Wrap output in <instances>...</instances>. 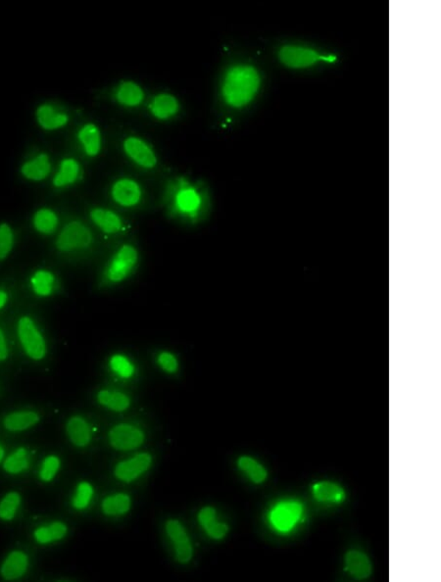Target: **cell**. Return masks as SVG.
Instances as JSON below:
<instances>
[{
    "label": "cell",
    "mask_w": 441,
    "mask_h": 582,
    "mask_svg": "<svg viewBox=\"0 0 441 582\" xmlns=\"http://www.w3.org/2000/svg\"><path fill=\"white\" fill-rule=\"evenodd\" d=\"M3 456H4L3 449H2V447L0 446V462H1L2 458H3Z\"/></svg>",
    "instance_id": "41"
},
{
    "label": "cell",
    "mask_w": 441,
    "mask_h": 582,
    "mask_svg": "<svg viewBox=\"0 0 441 582\" xmlns=\"http://www.w3.org/2000/svg\"><path fill=\"white\" fill-rule=\"evenodd\" d=\"M279 59L282 65L291 69H305L322 60H330L312 48L298 46H285L280 49Z\"/></svg>",
    "instance_id": "6"
},
{
    "label": "cell",
    "mask_w": 441,
    "mask_h": 582,
    "mask_svg": "<svg viewBox=\"0 0 441 582\" xmlns=\"http://www.w3.org/2000/svg\"><path fill=\"white\" fill-rule=\"evenodd\" d=\"M127 157L141 168L151 170L157 166L158 158L153 148L140 136H129L123 141Z\"/></svg>",
    "instance_id": "7"
},
{
    "label": "cell",
    "mask_w": 441,
    "mask_h": 582,
    "mask_svg": "<svg viewBox=\"0 0 441 582\" xmlns=\"http://www.w3.org/2000/svg\"><path fill=\"white\" fill-rule=\"evenodd\" d=\"M118 104L126 108H136L143 104L145 93L140 84L133 81H124L118 86L114 93Z\"/></svg>",
    "instance_id": "17"
},
{
    "label": "cell",
    "mask_w": 441,
    "mask_h": 582,
    "mask_svg": "<svg viewBox=\"0 0 441 582\" xmlns=\"http://www.w3.org/2000/svg\"><path fill=\"white\" fill-rule=\"evenodd\" d=\"M14 244V235L10 226L0 225V260H4L10 254Z\"/></svg>",
    "instance_id": "35"
},
{
    "label": "cell",
    "mask_w": 441,
    "mask_h": 582,
    "mask_svg": "<svg viewBox=\"0 0 441 582\" xmlns=\"http://www.w3.org/2000/svg\"><path fill=\"white\" fill-rule=\"evenodd\" d=\"M67 431L71 442L77 446H87L91 442V430L87 421L81 417H74L68 421Z\"/></svg>",
    "instance_id": "24"
},
{
    "label": "cell",
    "mask_w": 441,
    "mask_h": 582,
    "mask_svg": "<svg viewBox=\"0 0 441 582\" xmlns=\"http://www.w3.org/2000/svg\"><path fill=\"white\" fill-rule=\"evenodd\" d=\"M27 567L28 558L26 554L15 551L7 557L1 567V574L7 581H12L22 576Z\"/></svg>",
    "instance_id": "23"
},
{
    "label": "cell",
    "mask_w": 441,
    "mask_h": 582,
    "mask_svg": "<svg viewBox=\"0 0 441 582\" xmlns=\"http://www.w3.org/2000/svg\"><path fill=\"white\" fill-rule=\"evenodd\" d=\"M28 466H29V461H28L27 450L25 448H19L17 451L9 456L4 463V469L6 472L10 473L23 472Z\"/></svg>",
    "instance_id": "33"
},
{
    "label": "cell",
    "mask_w": 441,
    "mask_h": 582,
    "mask_svg": "<svg viewBox=\"0 0 441 582\" xmlns=\"http://www.w3.org/2000/svg\"><path fill=\"white\" fill-rule=\"evenodd\" d=\"M8 357V347H7L6 336L0 329V361H4Z\"/></svg>",
    "instance_id": "39"
},
{
    "label": "cell",
    "mask_w": 441,
    "mask_h": 582,
    "mask_svg": "<svg viewBox=\"0 0 441 582\" xmlns=\"http://www.w3.org/2000/svg\"><path fill=\"white\" fill-rule=\"evenodd\" d=\"M89 218L101 232L107 235H116L124 230L121 217L112 210L96 207L89 212Z\"/></svg>",
    "instance_id": "15"
},
{
    "label": "cell",
    "mask_w": 441,
    "mask_h": 582,
    "mask_svg": "<svg viewBox=\"0 0 441 582\" xmlns=\"http://www.w3.org/2000/svg\"><path fill=\"white\" fill-rule=\"evenodd\" d=\"M166 531L173 541L177 560L186 564L192 560L193 550L188 532L179 520H170L166 524Z\"/></svg>",
    "instance_id": "10"
},
{
    "label": "cell",
    "mask_w": 441,
    "mask_h": 582,
    "mask_svg": "<svg viewBox=\"0 0 441 582\" xmlns=\"http://www.w3.org/2000/svg\"><path fill=\"white\" fill-rule=\"evenodd\" d=\"M140 262V253L133 244H125L115 251L106 266L105 279L108 284H118L134 274Z\"/></svg>",
    "instance_id": "3"
},
{
    "label": "cell",
    "mask_w": 441,
    "mask_h": 582,
    "mask_svg": "<svg viewBox=\"0 0 441 582\" xmlns=\"http://www.w3.org/2000/svg\"><path fill=\"white\" fill-rule=\"evenodd\" d=\"M18 336L24 350L32 359L42 360L46 356V340L30 317H23L19 320Z\"/></svg>",
    "instance_id": "5"
},
{
    "label": "cell",
    "mask_w": 441,
    "mask_h": 582,
    "mask_svg": "<svg viewBox=\"0 0 441 582\" xmlns=\"http://www.w3.org/2000/svg\"><path fill=\"white\" fill-rule=\"evenodd\" d=\"M302 506L297 502H284L273 508L270 515L273 527L279 531H289L301 517Z\"/></svg>",
    "instance_id": "9"
},
{
    "label": "cell",
    "mask_w": 441,
    "mask_h": 582,
    "mask_svg": "<svg viewBox=\"0 0 441 582\" xmlns=\"http://www.w3.org/2000/svg\"><path fill=\"white\" fill-rule=\"evenodd\" d=\"M131 508V498L127 494H115L102 502V510L106 515L118 516L126 513Z\"/></svg>",
    "instance_id": "30"
},
{
    "label": "cell",
    "mask_w": 441,
    "mask_h": 582,
    "mask_svg": "<svg viewBox=\"0 0 441 582\" xmlns=\"http://www.w3.org/2000/svg\"><path fill=\"white\" fill-rule=\"evenodd\" d=\"M59 466H60V461H59L57 457H47L42 464L41 473H39L42 480L44 482H51L57 473Z\"/></svg>",
    "instance_id": "38"
},
{
    "label": "cell",
    "mask_w": 441,
    "mask_h": 582,
    "mask_svg": "<svg viewBox=\"0 0 441 582\" xmlns=\"http://www.w3.org/2000/svg\"><path fill=\"white\" fill-rule=\"evenodd\" d=\"M157 364L162 370L169 374H174L178 371L179 361L176 356L169 351H162L157 356Z\"/></svg>",
    "instance_id": "37"
},
{
    "label": "cell",
    "mask_w": 441,
    "mask_h": 582,
    "mask_svg": "<svg viewBox=\"0 0 441 582\" xmlns=\"http://www.w3.org/2000/svg\"><path fill=\"white\" fill-rule=\"evenodd\" d=\"M35 118L39 126L48 131L65 128L70 122V117L67 113L58 110L51 103L39 105L35 111Z\"/></svg>",
    "instance_id": "12"
},
{
    "label": "cell",
    "mask_w": 441,
    "mask_h": 582,
    "mask_svg": "<svg viewBox=\"0 0 441 582\" xmlns=\"http://www.w3.org/2000/svg\"><path fill=\"white\" fill-rule=\"evenodd\" d=\"M313 496L322 503H339L345 498V492L334 482H321L314 485Z\"/></svg>",
    "instance_id": "22"
},
{
    "label": "cell",
    "mask_w": 441,
    "mask_h": 582,
    "mask_svg": "<svg viewBox=\"0 0 441 582\" xmlns=\"http://www.w3.org/2000/svg\"><path fill=\"white\" fill-rule=\"evenodd\" d=\"M93 242L91 230L81 221H72L61 230L56 239L59 251L70 253L89 248Z\"/></svg>",
    "instance_id": "4"
},
{
    "label": "cell",
    "mask_w": 441,
    "mask_h": 582,
    "mask_svg": "<svg viewBox=\"0 0 441 582\" xmlns=\"http://www.w3.org/2000/svg\"><path fill=\"white\" fill-rule=\"evenodd\" d=\"M198 522L204 527L207 534L212 538L217 539V540L224 538L228 534V525L217 520L215 509L212 508V507H205L200 511L198 513Z\"/></svg>",
    "instance_id": "21"
},
{
    "label": "cell",
    "mask_w": 441,
    "mask_h": 582,
    "mask_svg": "<svg viewBox=\"0 0 441 582\" xmlns=\"http://www.w3.org/2000/svg\"><path fill=\"white\" fill-rule=\"evenodd\" d=\"M7 301H8V295H7L6 292L0 291V309L6 305Z\"/></svg>",
    "instance_id": "40"
},
{
    "label": "cell",
    "mask_w": 441,
    "mask_h": 582,
    "mask_svg": "<svg viewBox=\"0 0 441 582\" xmlns=\"http://www.w3.org/2000/svg\"><path fill=\"white\" fill-rule=\"evenodd\" d=\"M152 458L150 454L138 455L133 459L118 464L115 469V475L123 482H129L141 477L150 469Z\"/></svg>",
    "instance_id": "14"
},
{
    "label": "cell",
    "mask_w": 441,
    "mask_h": 582,
    "mask_svg": "<svg viewBox=\"0 0 441 582\" xmlns=\"http://www.w3.org/2000/svg\"><path fill=\"white\" fill-rule=\"evenodd\" d=\"M180 102L173 94L158 93L151 99L148 110L151 116L159 121H168L180 112Z\"/></svg>",
    "instance_id": "13"
},
{
    "label": "cell",
    "mask_w": 441,
    "mask_h": 582,
    "mask_svg": "<svg viewBox=\"0 0 441 582\" xmlns=\"http://www.w3.org/2000/svg\"><path fill=\"white\" fill-rule=\"evenodd\" d=\"M51 173V157L47 153L42 152L33 159L28 160L21 167V174L27 180L42 181L46 180Z\"/></svg>",
    "instance_id": "18"
},
{
    "label": "cell",
    "mask_w": 441,
    "mask_h": 582,
    "mask_svg": "<svg viewBox=\"0 0 441 582\" xmlns=\"http://www.w3.org/2000/svg\"><path fill=\"white\" fill-rule=\"evenodd\" d=\"M167 205L174 216L186 221H197L204 213V193L195 183L180 178L169 185Z\"/></svg>",
    "instance_id": "2"
},
{
    "label": "cell",
    "mask_w": 441,
    "mask_h": 582,
    "mask_svg": "<svg viewBox=\"0 0 441 582\" xmlns=\"http://www.w3.org/2000/svg\"><path fill=\"white\" fill-rule=\"evenodd\" d=\"M77 138L87 156H98L102 148V136L96 124L87 122L82 125L78 131Z\"/></svg>",
    "instance_id": "16"
},
{
    "label": "cell",
    "mask_w": 441,
    "mask_h": 582,
    "mask_svg": "<svg viewBox=\"0 0 441 582\" xmlns=\"http://www.w3.org/2000/svg\"><path fill=\"white\" fill-rule=\"evenodd\" d=\"M93 489L91 485L87 482H82L78 486L77 494L75 495L73 499V506L78 510H82L89 506L91 502V497H93Z\"/></svg>",
    "instance_id": "36"
},
{
    "label": "cell",
    "mask_w": 441,
    "mask_h": 582,
    "mask_svg": "<svg viewBox=\"0 0 441 582\" xmlns=\"http://www.w3.org/2000/svg\"><path fill=\"white\" fill-rule=\"evenodd\" d=\"M33 291L39 296H49L55 286V278L49 271L39 270L30 279Z\"/></svg>",
    "instance_id": "29"
},
{
    "label": "cell",
    "mask_w": 441,
    "mask_h": 582,
    "mask_svg": "<svg viewBox=\"0 0 441 582\" xmlns=\"http://www.w3.org/2000/svg\"><path fill=\"white\" fill-rule=\"evenodd\" d=\"M98 399L103 406L109 408L113 411L123 412L128 409L131 400L129 396L120 391L101 390L98 393Z\"/></svg>",
    "instance_id": "27"
},
{
    "label": "cell",
    "mask_w": 441,
    "mask_h": 582,
    "mask_svg": "<svg viewBox=\"0 0 441 582\" xmlns=\"http://www.w3.org/2000/svg\"><path fill=\"white\" fill-rule=\"evenodd\" d=\"M21 498L18 493H9L0 502V518L10 520L17 512Z\"/></svg>",
    "instance_id": "34"
},
{
    "label": "cell",
    "mask_w": 441,
    "mask_h": 582,
    "mask_svg": "<svg viewBox=\"0 0 441 582\" xmlns=\"http://www.w3.org/2000/svg\"><path fill=\"white\" fill-rule=\"evenodd\" d=\"M39 419V415L35 414V412H17L6 417L4 419V426L8 430L20 431L35 426Z\"/></svg>",
    "instance_id": "25"
},
{
    "label": "cell",
    "mask_w": 441,
    "mask_h": 582,
    "mask_svg": "<svg viewBox=\"0 0 441 582\" xmlns=\"http://www.w3.org/2000/svg\"><path fill=\"white\" fill-rule=\"evenodd\" d=\"M261 87V76L253 65L235 64L226 71L221 82V96L233 109H242L256 98Z\"/></svg>",
    "instance_id": "1"
},
{
    "label": "cell",
    "mask_w": 441,
    "mask_h": 582,
    "mask_svg": "<svg viewBox=\"0 0 441 582\" xmlns=\"http://www.w3.org/2000/svg\"><path fill=\"white\" fill-rule=\"evenodd\" d=\"M237 466L242 472L246 473L247 477H249L250 480H251V482H253L254 484H262V482H265L266 478L268 477L266 469L264 468L260 463H258V462L254 460L253 458H251V457H240V458L238 459Z\"/></svg>",
    "instance_id": "28"
},
{
    "label": "cell",
    "mask_w": 441,
    "mask_h": 582,
    "mask_svg": "<svg viewBox=\"0 0 441 582\" xmlns=\"http://www.w3.org/2000/svg\"><path fill=\"white\" fill-rule=\"evenodd\" d=\"M81 164L72 157L64 158L59 164L57 173L53 179V185L57 188L70 187L80 180Z\"/></svg>",
    "instance_id": "19"
},
{
    "label": "cell",
    "mask_w": 441,
    "mask_h": 582,
    "mask_svg": "<svg viewBox=\"0 0 441 582\" xmlns=\"http://www.w3.org/2000/svg\"><path fill=\"white\" fill-rule=\"evenodd\" d=\"M345 570L358 581H363L371 576L372 567L366 554L358 550H350L345 555Z\"/></svg>",
    "instance_id": "20"
},
{
    "label": "cell",
    "mask_w": 441,
    "mask_h": 582,
    "mask_svg": "<svg viewBox=\"0 0 441 582\" xmlns=\"http://www.w3.org/2000/svg\"><path fill=\"white\" fill-rule=\"evenodd\" d=\"M110 194L119 206L134 208L143 201V190L140 183L134 179L120 178L113 183Z\"/></svg>",
    "instance_id": "8"
},
{
    "label": "cell",
    "mask_w": 441,
    "mask_h": 582,
    "mask_svg": "<svg viewBox=\"0 0 441 582\" xmlns=\"http://www.w3.org/2000/svg\"><path fill=\"white\" fill-rule=\"evenodd\" d=\"M110 444L118 450L138 448L145 440V435L140 428L131 425H119L109 433Z\"/></svg>",
    "instance_id": "11"
},
{
    "label": "cell",
    "mask_w": 441,
    "mask_h": 582,
    "mask_svg": "<svg viewBox=\"0 0 441 582\" xmlns=\"http://www.w3.org/2000/svg\"><path fill=\"white\" fill-rule=\"evenodd\" d=\"M67 534V527L62 522H54L49 527H39L35 530V537L37 542L42 544L49 543L54 540H59Z\"/></svg>",
    "instance_id": "31"
},
{
    "label": "cell",
    "mask_w": 441,
    "mask_h": 582,
    "mask_svg": "<svg viewBox=\"0 0 441 582\" xmlns=\"http://www.w3.org/2000/svg\"><path fill=\"white\" fill-rule=\"evenodd\" d=\"M33 223L37 232L44 235H51L57 228L59 219L57 214L53 210L42 208L35 214Z\"/></svg>",
    "instance_id": "26"
},
{
    "label": "cell",
    "mask_w": 441,
    "mask_h": 582,
    "mask_svg": "<svg viewBox=\"0 0 441 582\" xmlns=\"http://www.w3.org/2000/svg\"><path fill=\"white\" fill-rule=\"evenodd\" d=\"M110 369L122 379H131L136 373V367L127 356L115 354L109 360Z\"/></svg>",
    "instance_id": "32"
}]
</instances>
